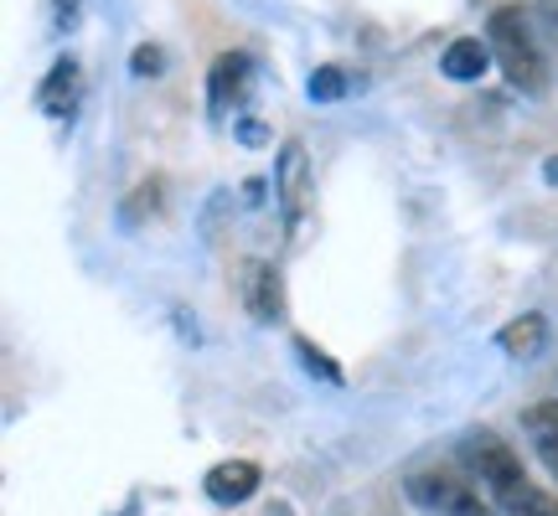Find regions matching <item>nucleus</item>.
<instances>
[{"mask_svg":"<svg viewBox=\"0 0 558 516\" xmlns=\"http://www.w3.org/2000/svg\"><path fill=\"white\" fill-rule=\"evenodd\" d=\"M259 465L254 459H222V465H213L207 476H202V491H207V501H218V506H243V501L259 491Z\"/></svg>","mask_w":558,"mask_h":516,"instance_id":"obj_7","label":"nucleus"},{"mask_svg":"<svg viewBox=\"0 0 558 516\" xmlns=\"http://www.w3.org/2000/svg\"><path fill=\"white\" fill-rule=\"evenodd\" d=\"M486 47L492 58L501 62L507 83L518 94H543L548 88V62L538 52V37H533V21L522 5H497L492 21H486Z\"/></svg>","mask_w":558,"mask_h":516,"instance_id":"obj_1","label":"nucleus"},{"mask_svg":"<svg viewBox=\"0 0 558 516\" xmlns=\"http://www.w3.org/2000/svg\"><path fill=\"white\" fill-rule=\"evenodd\" d=\"M357 88V78L347 73V67H337V62H326V67H316L311 73V83H305V94H311V103H337L347 99Z\"/></svg>","mask_w":558,"mask_h":516,"instance_id":"obj_12","label":"nucleus"},{"mask_svg":"<svg viewBox=\"0 0 558 516\" xmlns=\"http://www.w3.org/2000/svg\"><path fill=\"white\" fill-rule=\"evenodd\" d=\"M295 352L305 357V367H311V372H320L326 382H341V367H331V357H326V352H316V346H311L305 336L295 341Z\"/></svg>","mask_w":558,"mask_h":516,"instance_id":"obj_16","label":"nucleus"},{"mask_svg":"<svg viewBox=\"0 0 558 516\" xmlns=\"http://www.w3.org/2000/svg\"><path fill=\"white\" fill-rule=\"evenodd\" d=\"M486 67H492V47L481 37H456L445 47V58H439V73L450 83H476Z\"/></svg>","mask_w":558,"mask_h":516,"instance_id":"obj_9","label":"nucleus"},{"mask_svg":"<svg viewBox=\"0 0 558 516\" xmlns=\"http://www.w3.org/2000/svg\"><path fill=\"white\" fill-rule=\"evenodd\" d=\"M248 94H254V58L248 52H222L213 62V73H207V109L218 120H228L248 103Z\"/></svg>","mask_w":558,"mask_h":516,"instance_id":"obj_4","label":"nucleus"},{"mask_svg":"<svg viewBox=\"0 0 558 516\" xmlns=\"http://www.w3.org/2000/svg\"><path fill=\"white\" fill-rule=\"evenodd\" d=\"M166 47H156V41H140L135 52H130V73H135V78H160V73H166Z\"/></svg>","mask_w":558,"mask_h":516,"instance_id":"obj_15","label":"nucleus"},{"mask_svg":"<svg viewBox=\"0 0 558 516\" xmlns=\"http://www.w3.org/2000/svg\"><path fill=\"white\" fill-rule=\"evenodd\" d=\"M275 197L284 207V218L300 222L305 201H311V156L300 139H284L279 145V160H275Z\"/></svg>","mask_w":558,"mask_h":516,"instance_id":"obj_5","label":"nucleus"},{"mask_svg":"<svg viewBox=\"0 0 558 516\" xmlns=\"http://www.w3.org/2000/svg\"><path fill=\"white\" fill-rule=\"evenodd\" d=\"M543 176H548V181H558V160H548V165H543Z\"/></svg>","mask_w":558,"mask_h":516,"instance_id":"obj_18","label":"nucleus"},{"mask_svg":"<svg viewBox=\"0 0 558 516\" xmlns=\"http://www.w3.org/2000/svg\"><path fill=\"white\" fill-rule=\"evenodd\" d=\"M243 305H248V316L264 320V325H275L279 316H284V284H279V269L275 263H264V258H248L243 263Z\"/></svg>","mask_w":558,"mask_h":516,"instance_id":"obj_6","label":"nucleus"},{"mask_svg":"<svg viewBox=\"0 0 558 516\" xmlns=\"http://www.w3.org/2000/svg\"><path fill=\"white\" fill-rule=\"evenodd\" d=\"M145 212H150V218L160 212V176L140 181L135 192H130V201H124V222H145Z\"/></svg>","mask_w":558,"mask_h":516,"instance_id":"obj_14","label":"nucleus"},{"mask_svg":"<svg viewBox=\"0 0 558 516\" xmlns=\"http://www.w3.org/2000/svg\"><path fill=\"white\" fill-rule=\"evenodd\" d=\"M460 459H465L471 480L492 491L497 506L507 496H518L522 486H533L527 470H522V459L512 455V444H501V434H492V429H471V434L460 439Z\"/></svg>","mask_w":558,"mask_h":516,"instance_id":"obj_3","label":"nucleus"},{"mask_svg":"<svg viewBox=\"0 0 558 516\" xmlns=\"http://www.w3.org/2000/svg\"><path fill=\"white\" fill-rule=\"evenodd\" d=\"M78 0H52V26H58V32H73V26H78Z\"/></svg>","mask_w":558,"mask_h":516,"instance_id":"obj_17","label":"nucleus"},{"mask_svg":"<svg viewBox=\"0 0 558 516\" xmlns=\"http://www.w3.org/2000/svg\"><path fill=\"white\" fill-rule=\"evenodd\" d=\"M543 341H548V320L533 310V316H518V320H507L501 325V336H497V346L507 352L512 361H533L543 352Z\"/></svg>","mask_w":558,"mask_h":516,"instance_id":"obj_11","label":"nucleus"},{"mask_svg":"<svg viewBox=\"0 0 558 516\" xmlns=\"http://www.w3.org/2000/svg\"><path fill=\"white\" fill-rule=\"evenodd\" d=\"M78 88H83V73L73 58H58L52 62V73L41 78L37 88V109L47 114V120H68L73 109H78Z\"/></svg>","mask_w":558,"mask_h":516,"instance_id":"obj_8","label":"nucleus"},{"mask_svg":"<svg viewBox=\"0 0 558 516\" xmlns=\"http://www.w3.org/2000/svg\"><path fill=\"white\" fill-rule=\"evenodd\" d=\"M522 429H527V439H533L538 459L548 465V476H558V403L554 397L533 403V408L522 414Z\"/></svg>","mask_w":558,"mask_h":516,"instance_id":"obj_10","label":"nucleus"},{"mask_svg":"<svg viewBox=\"0 0 558 516\" xmlns=\"http://www.w3.org/2000/svg\"><path fill=\"white\" fill-rule=\"evenodd\" d=\"M501 512L507 516H558V496H548V491H538V486H527V491H518Z\"/></svg>","mask_w":558,"mask_h":516,"instance_id":"obj_13","label":"nucleus"},{"mask_svg":"<svg viewBox=\"0 0 558 516\" xmlns=\"http://www.w3.org/2000/svg\"><path fill=\"white\" fill-rule=\"evenodd\" d=\"M409 501L424 516H497V501H486L476 480L450 470V465L414 470L409 476Z\"/></svg>","mask_w":558,"mask_h":516,"instance_id":"obj_2","label":"nucleus"}]
</instances>
